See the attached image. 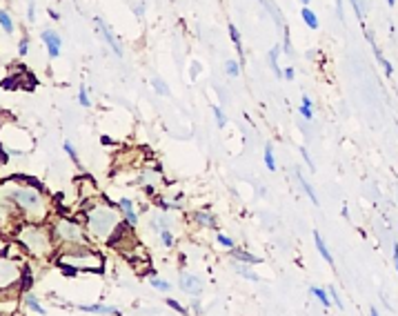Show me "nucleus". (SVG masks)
I'll list each match as a JSON object with an SVG mask.
<instances>
[{
  "instance_id": "1",
  "label": "nucleus",
  "mask_w": 398,
  "mask_h": 316,
  "mask_svg": "<svg viewBox=\"0 0 398 316\" xmlns=\"http://www.w3.org/2000/svg\"><path fill=\"white\" fill-rule=\"evenodd\" d=\"M11 180H2V200H7L25 223H47V218L52 216V207L42 187L20 185L18 180V185H11Z\"/></svg>"
},
{
  "instance_id": "2",
  "label": "nucleus",
  "mask_w": 398,
  "mask_h": 316,
  "mask_svg": "<svg viewBox=\"0 0 398 316\" xmlns=\"http://www.w3.org/2000/svg\"><path fill=\"white\" fill-rule=\"evenodd\" d=\"M122 218L125 216H122L121 205H111L109 200H103L100 196L85 200V225L94 241L111 243L114 234L125 223Z\"/></svg>"
},
{
  "instance_id": "3",
  "label": "nucleus",
  "mask_w": 398,
  "mask_h": 316,
  "mask_svg": "<svg viewBox=\"0 0 398 316\" xmlns=\"http://www.w3.org/2000/svg\"><path fill=\"white\" fill-rule=\"evenodd\" d=\"M16 238L25 245L29 256L34 258H47L56 252V236H53L52 223H22L16 232Z\"/></svg>"
},
{
  "instance_id": "4",
  "label": "nucleus",
  "mask_w": 398,
  "mask_h": 316,
  "mask_svg": "<svg viewBox=\"0 0 398 316\" xmlns=\"http://www.w3.org/2000/svg\"><path fill=\"white\" fill-rule=\"evenodd\" d=\"M52 229L56 243L63 247H73V245H89V232L83 221H76L73 216H58L52 221Z\"/></svg>"
},
{
  "instance_id": "5",
  "label": "nucleus",
  "mask_w": 398,
  "mask_h": 316,
  "mask_svg": "<svg viewBox=\"0 0 398 316\" xmlns=\"http://www.w3.org/2000/svg\"><path fill=\"white\" fill-rule=\"evenodd\" d=\"M56 263H69L73 267H78L80 272H103L105 263L103 256L98 252L89 247V245H73V247H65L63 252L58 254Z\"/></svg>"
},
{
  "instance_id": "6",
  "label": "nucleus",
  "mask_w": 398,
  "mask_h": 316,
  "mask_svg": "<svg viewBox=\"0 0 398 316\" xmlns=\"http://www.w3.org/2000/svg\"><path fill=\"white\" fill-rule=\"evenodd\" d=\"M22 265L20 261L16 258H9V256H0V290H11L14 285L18 287L22 279Z\"/></svg>"
},
{
  "instance_id": "7",
  "label": "nucleus",
  "mask_w": 398,
  "mask_h": 316,
  "mask_svg": "<svg viewBox=\"0 0 398 316\" xmlns=\"http://www.w3.org/2000/svg\"><path fill=\"white\" fill-rule=\"evenodd\" d=\"M96 27H98L100 36H103V40H105L107 45H109L111 52H114L116 56H118V58H122V56H125V52H122V45H121V40H118V38H116L114 34H111V29L107 27V22L103 20V18H96Z\"/></svg>"
},
{
  "instance_id": "8",
  "label": "nucleus",
  "mask_w": 398,
  "mask_h": 316,
  "mask_svg": "<svg viewBox=\"0 0 398 316\" xmlns=\"http://www.w3.org/2000/svg\"><path fill=\"white\" fill-rule=\"evenodd\" d=\"M40 40L45 42V47H47V53H49V58H58L60 56V49H63V40H60V36H58L53 29H45V32L40 34Z\"/></svg>"
},
{
  "instance_id": "9",
  "label": "nucleus",
  "mask_w": 398,
  "mask_h": 316,
  "mask_svg": "<svg viewBox=\"0 0 398 316\" xmlns=\"http://www.w3.org/2000/svg\"><path fill=\"white\" fill-rule=\"evenodd\" d=\"M180 287H183L189 296H200L203 294V283H200V279H196L194 274H183L180 276Z\"/></svg>"
},
{
  "instance_id": "10",
  "label": "nucleus",
  "mask_w": 398,
  "mask_h": 316,
  "mask_svg": "<svg viewBox=\"0 0 398 316\" xmlns=\"http://www.w3.org/2000/svg\"><path fill=\"white\" fill-rule=\"evenodd\" d=\"M78 312H83V314H116V316L122 314L118 307H114V305H100V303H96V305H80Z\"/></svg>"
},
{
  "instance_id": "11",
  "label": "nucleus",
  "mask_w": 398,
  "mask_h": 316,
  "mask_svg": "<svg viewBox=\"0 0 398 316\" xmlns=\"http://www.w3.org/2000/svg\"><path fill=\"white\" fill-rule=\"evenodd\" d=\"M118 205H121V210H122L125 223H129V225L136 227L138 225V214H136V210H134V200L131 198H121L118 200Z\"/></svg>"
},
{
  "instance_id": "12",
  "label": "nucleus",
  "mask_w": 398,
  "mask_h": 316,
  "mask_svg": "<svg viewBox=\"0 0 398 316\" xmlns=\"http://www.w3.org/2000/svg\"><path fill=\"white\" fill-rule=\"evenodd\" d=\"M191 218H194V223H196V225H200V227H207V229H214V227H216L214 214H211V211H207V210L194 211V214H191Z\"/></svg>"
},
{
  "instance_id": "13",
  "label": "nucleus",
  "mask_w": 398,
  "mask_h": 316,
  "mask_svg": "<svg viewBox=\"0 0 398 316\" xmlns=\"http://www.w3.org/2000/svg\"><path fill=\"white\" fill-rule=\"evenodd\" d=\"M231 265H234V269L242 276V279L252 281V283H258V281H260V276H258L256 272L249 267V263H242V261H236V258H234V263H231Z\"/></svg>"
},
{
  "instance_id": "14",
  "label": "nucleus",
  "mask_w": 398,
  "mask_h": 316,
  "mask_svg": "<svg viewBox=\"0 0 398 316\" xmlns=\"http://www.w3.org/2000/svg\"><path fill=\"white\" fill-rule=\"evenodd\" d=\"M314 243H316V249L320 252V256L325 258L327 263L329 265H334V256H331V252H329V247L325 245V238L320 236V232L318 229H314Z\"/></svg>"
},
{
  "instance_id": "15",
  "label": "nucleus",
  "mask_w": 398,
  "mask_h": 316,
  "mask_svg": "<svg viewBox=\"0 0 398 316\" xmlns=\"http://www.w3.org/2000/svg\"><path fill=\"white\" fill-rule=\"evenodd\" d=\"M25 310L29 312V314H40V316L47 314V310H45V307L38 303L36 296H34L32 292H27V294H25Z\"/></svg>"
},
{
  "instance_id": "16",
  "label": "nucleus",
  "mask_w": 398,
  "mask_h": 316,
  "mask_svg": "<svg viewBox=\"0 0 398 316\" xmlns=\"http://www.w3.org/2000/svg\"><path fill=\"white\" fill-rule=\"evenodd\" d=\"M280 52H283L280 45L272 47V52H269V67H272V71L276 74V78H283V74H285V69H280V65H278V56H280Z\"/></svg>"
},
{
  "instance_id": "17",
  "label": "nucleus",
  "mask_w": 398,
  "mask_h": 316,
  "mask_svg": "<svg viewBox=\"0 0 398 316\" xmlns=\"http://www.w3.org/2000/svg\"><path fill=\"white\" fill-rule=\"evenodd\" d=\"M309 292H311V296H314V298H318V300H320V305L327 307V310H329V307L334 305V300H331L329 292L323 290V287H316V285H314V287H309Z\"/></svg>"
},
{
  "instance_id": "18",
  "label": "nucleus",
  "mask_w": 398,
  "mask_h": 316,
  "mask_svg": "<svg viewBox=\"0 0 398 316\" xmlns=\"http://www.w3.org/2000/svg\"><path fill=\"white\" fill-rule=\"evenodd\" d=\"M300 18H303V22L309 27V29H318V16H316V11L309 9V5H303Z\"/></svg>"
},
{
  "instance_id": "19",
  "label": "nucleus",
  "mask_w": 398,
  "mask_h": 316,
  "mask_svg": "<svg viewBox=\"0 0 398 316\" xmlns=\"http://www.w3.org/2000/svg\"><path fill=\"white\" fill-rule=\"evenodd\" d=\"M296 178H298V183H300V187H303V192L309 196V200H311L314 205H320V203H318V196H316V192H314V187L307 183V178L303 176V172H298V169H296Z\"/></svg>"
},
{
  "instance_id": "20",
  "label": "nucleus",
  "mask_w": 398,
  "mask_h": 316,
  "mask_svg": "<svg viewBox=\"0 0 398 316\" xmlns=\"http://www.w3.org/2000/svg\"><path fill=\"white\" fill-rule=\"evenodd\" d=\"M32 283H34V274H32V267L29 265H25V269H22V279L20 283H18V292H32Z\"/></svg>"
},
{
  "instance_id": "21",
  "label": "nucleus",
  "mask_w": 398,
  "mask_h": 316,
  "mask_svg": "<svg viewBox=\"0 0 398 316\" xmlns=\"http://www.w3.org/2000/svg\"><path fill=\"white\" fill-rule=\"evenodd\" d=\"M231 256L236 261H242V263H260L258 256H254V254H249L247 249H241V247H231Z\"/></svg>"
},
{
  "instance_id": "22",
  "label": "nucleus",
  "mask_w": 398,
  "mask_h": 316,
  "mask_svg": "<svg viewBox=\"0 0 398 316\" xmlns=\"http://www.w3.org/2000/svg\"><path fill=\"white\" fill-rule=\"evenodd\" d=\"M225 74L229 76V78H238L241 76V60H225Z\"/></svg>"
},
{
  "instance_id": "23",
  "label": "nucleus",
  "mask_w": 398,
  "mask_h": 316,
  "mask_svg": "<svg viewBox=\"0 0 398 316\" xmlns=\"http://www.w3.org/2000/svg\"><path fill=\"white\" fill-rule=\"evenodd\" d=\"M372 49H374V56H376L378 65H381V67L385 69V74H387V76H392V74H394V69H392V65H389V60L385 58V56H382V52L376 47V45H372Z\"/></svg>"
},
{
  "instance_id": "24",
  "label": "nucleus",
  "mask_w": 398,
  "mask_h": 316,
  "mask_svg": "<svg viewBox=\"0 0 398 316\" xmlns=\"http://www.w3.org/2000/svg\"><path fill=\"white\" fill-rule=\"evenodd\" d=\"M152 87H154V91H156V94H160V96H172L167 83H165L163 78H158V76H154V78H152Z\"/></svg>"
},
{
  "instance_id": "25",
  "label": "nucleus",
  "mask_w": 398,
  "mask_h": 316,
  "mask_svg": "<svg viewBox=\"0 0 398 316\" xmlns=\"http://www.w3.org/2000/svg\"><path fill=\"white\" fill-rule=\"evenodd\" d=\"M229 36H231V42L236 45L238 53H241V58H245V49H242V40H241V34L236 29V25H229Z\"/></svg>"
},
{
  "instance_id": "26",
  "label": "nucleus",
  "mask_w": 398,
  "mask_h": 316,
  "mask_svg": "<svg viewBox=\"0 0 398 316\" xmlns=\"http://www.w3.org/2000/svg\"><path fill=\"white\" fill-rule=\"evenodd\" d=\"M0 25H2L5 34H14V20H11V16H9V11L7 9L0 11Z\"/></svg>"
},
{
  "instance_id": "27",
  "label": "nucleus",
  "mask_w": 398,
  "mask_h": 316,
  "mask_svg": "<svg viewBox=\"0 0 398 316\" xmlns=\"http://www.w3.org/2000/svg\"><path fill=\"white\" fill-rule=\"evenodd\" d=\"M265 165H267V169L269 172H276V158H274V149H272V145H267L265 147Z\"/></svg>"
},
{
  "instance_id": "28",
  "label": "nucleus",
  "mask_w": 398,
  "mask_h": 316,
  "mask_svg": "<svg viewBox=\"0 0 398 316\" xmlns=\"http://www.w3.org/2000/svg\"><path fill=\"white\" fill-rule=\"evenodd\" d=\"M158 236H160V243H163L165 247H173V243H176V238H173V234L169 232L167 227H165V229H160V234H158Z\"/></svg>"
},
{
  "instance_id": "29",
  "label": "nucleus",
  "mask_w": 398,
  "mask_h": 316,
  "mask_svg": "<svg viewBox=\"0 0 398 316\" xmlns=\"http://www.w3.org/2000/svg\"><path fill=\"white\" fill-rule=\"evenodd\" d=\"M63 149H65V152H67V156L71 158L73 163H76V165H80L78 154H76V147H73V142H71V140H65V142H63Z\"/></svg>"
},
{
  "instance_id": "30",
  "label": "nucleus",
  "mask_w": 398,
  "mask_h": 316,
  "mask_svg": "<svg viewBox=\"0 0 398 316\" xmlns=\"http://www.w3.org/2000/svg\"><path fill=\"white\" fill-rule=\"evenodd\" d=\"M149 283H152L154 290H160V292H169V287H172V285H169L167 281L156 279V276H152V279H149Z\"/></svg>"
},
{
  "instance_id": "31",
  "label": "nucleus",
  "mask_w": 398,
  "mask_h": 316,
  "mask_svg": "<svg viewBox=\"0 0 398 316\" xmlns=\"http://www.w3.org/2000/svg\"><path fill=\"white\" fill-rule=\"evenodd\" d=\"M156 207L158 210H163V211H169V210H180L178 203H169V200L165 198H156Z\"/></svg>"
},
{
  "instance_id": "32",
  "label": "nucleus",
  "mask_w": 398,
  "mask_h": 316,
  "mask_svg": "<svg viewBox=\"0 0 398 316\" xmlns=\"http://www.w3.org/2000/svg\"><path fill=\"white\" fill-rule=\"evenodd\" d=\"M78 103H80V107H87L91 105V100H89V96H87V87L85 85H80V91H78Z\"/></svg>"
},
{
  "instance_id": "33",
  "label": "nucleus",
  "mask_w": 398,
  "mask_h": 316,
  "mask_svg": "<svg viewBox=\"0 0 398 316\" xmlns=\"http://www.w3.org/2000/svg\"><path fill=\"white\" fill-rule=\"evenodd\" d=\"M327 292H329V296H331V300H334V305L336 307H338V310H345V305H343V300H341V296H338V292H336V287H334V285H329V287H327Z\"/></svg>"
},
{
  "instance_id": "34",
  "label": "nucleus",
  "mask_w": 398,
  "mask_h": 316,
  "mask_svg": "<svg viewBox=\"0 0 398 316\" xmlns=\"http://www.w3.org/2000/svg\"><path fill=\"white\" fill-rule=\"evenodd\" d=\"M351 7H354V11H356V16L358 20H363L365 18V5H363V0H349Z\"/></svg>"
},
{
  "instance_id": "35",
  "label": "nucleus",
  "mask_w": 398,
  "mask_h": 316,
  "mask_svg": "<svg viewBox=\"0 0 398 316\" xmlns=\"http://www.w3.org/2000/svg\"><path fill=\"white\" fill-rule=\"evenodd\" d=\"M216 241L223 245V247H227V249H231V247H236V243H234V238H229L227 234H218L216 236Z\"/></svg>"
},
{
  "instance_id": "36",
  "label": "nucleus",
  "mask_w": 398,
  "mask_h": 316,
  "mask_svg": "<svg viewBox=\"0 0 398 316\" xmlns=\"http://www.w3.org/2000/svg\"><path fill=\"white\" fill-rule=\"evenodd\" d=\"M214 118H216V123H218V127L227 125V116H225V111L220 109V107H214Z\"/></svg>"
},
{
  "instance_id": "37",
  "label": "nucleus",
  "mask_w": 398,
  "mask_h": 316,
  "mask_svg": "<svg viewBox=\"0 0 398 316\" xmlns=\"http://www.w3.org/2000/svg\"><path fill=\"white\" fill-rule=\"evenodd\" d=\"M167 305L172 307L173 312H178V314H187V312H189V310H185V305H183V303H178L176 298H167Z\"/></svg>"
},
{
  "instance_id": "38",
  "label": "nucleus",
  "mask_w": 398,
  "mask_h": 316,
  "mask_svg": "<svg viewBox=\"0 0 398 316\" xmlns=\"http://www.w3.org/2000/svg\"><path fill=\"white\" fill-rule=\"evenodd\" d=\"M29 53V40L27 38H20L18 40V56H27Z\"/></svg>"
},
{
  "instance_id": "39",
  "label": "nucleus",
  "mask_w": 398,
  "mask_h": 316,
  "mask_svg": "<svg viewBox=\"0 0 398 316\" xmlns=\"http://www.w3.org/2000/svg\"><path fill=\"white\" fill-rule=\"evenodd\" d=\"M200 69H203V67H200V63H196V60H194V63H191V67H189V78H191V80L198 78Z\"/></svg>"
},
{
  "instance_id": "40",
  "label": "nucleus",
  "mask_w": 398,
  "mask_h": 316,
  "mask_svg": "<svg viewBox=\"0 0 398 316\" xmlns=\"http://www.w3.org/2000/svg\"><path fill=\"white\" fill-rule=\"evenodd\" d=\"M300 154H303V160H305V163H307V167L309 169H311V172H314V160H311V156H309V152H307V147H300Z\"/></svg>"
},
{
  "instance_id": "41",
  "label": "nucleus",
  "mask_w": 398,
  "mask_h": 316,
  "mask_svg": "<svg viewBox=\"0 0 398 316\" xmlns=\"http://www.w3.org/2000/svg\"><path fill=\"white\" fill-rule=\"evenodd\" d=\"M300 114H303L305 121H311V118H314V111H311L309 105H300Z\"/></svg>"
},
{
  "instance_id": "42",
  "label": "nucleus",
  "mask_w": 398,
  "mask_h": 316,
  "mask_svg": "<svg viewBox=\"0 0 398 316\" xmlns=\"http://www.w3.org/2000/svg\"><path fill=\"white\" fill-rule=\"evenodd\" d=\"M134 14H136L138 18L145 16V2H136V5H134Z\"/></svg>"
},
{
  "instance_id": "43",
  "label": "nucleus",
  "mask_w": 398,
  "mask_h": 316,
  "mask_svg": "<svg viewBox=\"0 0 398 316\" xmlns=\"http://www.w3.org/2000/svg\"><path fill=\"white\" fill-rule=\"evenodd\" d=\"M34 18H36V11H34V2H29V7H27V20L34 22Z\"/></svg>"
},
{
  "instance_id": "44",
  "label": "nucleus",
  "mask_w": 398,
  "mask_h": 316,
  "mask_svg": "<svg viewBox=\"0 0 398 316\" xmlns=\"http://www.w3.org/2000/svg\"><path fill=\"white\" fill-rule=\"evenodd\" d=\"M294 76H296V69H294V67H287V69H285V74H283L285 80H294Z\"/></svg>"
},
{
  "instance_id": "45",
  "label": "nucleus",
  "mask_w": 398,
  "mask_h": 316,
  "mask_svg": "<svg viewBox=\"0 0 398 316\" xmlns=\"http://www.w3.org/2000/svg\"><path fill=\"white\" fill-rule=\"evenodd\" d=\"M336 2V11H338V18L341 20H345V14H343V0H334Z\"/></svg>"
},
{
  "instance_id": "46",
  "label": "nucleus",
  "mask_w": 398,
  "mask_h": 316,
  "mask_svg": "<svg viewBox=\"0 0 398 316\" xmlns=\"http://www.w3.org/2000/svg\"><path fill=\"white\" fill-rule=\"evenodd\" d=\"M191 310H194L196 314H200V312H203V307H200V303H198V300H194V303H191Z\"/></svg>"
},
{
  "instance_id": "47",
  "label": "nucleus",
  "mask_w": 398,
  "mask_h": 316,
  "mask_svg": "<svg viewBox=\"0 0 398 316\" xmlns=\"http://www.w3.org/2000/svg\"><path fill=\"white\" fill-rule=\"evenodd\" d=\"M394 263H396V269H398V243H394Z\"/></svg>"
},
{
  "instance_id": "48",
  "label": "nucleus",
  "mask_w": 398,
  "mask_h": 316,
  "mask_svg": "<svg viewBox=\"0 0 398 316\" xmlns=\"http://www.w3.org/2000/svg\"><path fill=\"white\" fill-rule=\"evenodd\" d=\"M100 142H103V145H114V140H111L109 136H100Z\"/></svg>"
},
{
  "instance_id": "49",
  "label": "nucleus",
  "mask_w": 398,
  "mask_h": 316,
  "mask_svg": "<svg viewBox=\"0 0 398 316\" xmlns=\"http://www.w3.org/2000/svg\"><path fill=\"white\" fill-rule=\"evenodd\" d=\"M303 105H309V107H314V100L309 98V96H303Z\"/></svg>"
},
{
  "instance_id": "50",
  "label": "nucleus",
  "mask_w": 398,
  "mask_h": 316,
  "mask_svg": "<svg viewBox=\"0 0 398 316\" xmlns=\"http://www.w3.org/2000/svg\"><path fill=\"white\" fill-rule=\"evenodd\" d=\"M49 16H52L53 20H58V18H60V16H58V14H56V11H53V9H49Z\"/></svg>"
},
{
  "instance_id": "51",
  "label": "nucleus",
  "mask_w": 398,
  "mask_h": 316,
  "mask_svg": "<svg viewBox=\"0 0 398 316\" xmlns=\"http://www.w3.org/2000/svg\"><path fill=\"white\" fill-rule=\"evenodd\" d=\"M387 5L389 7H396V0H387Z\"/></svg>"
},
{
  "instance_id": "52",
  "label": "nucleus",
  "mask_w": 398,
  "mask_h": 316,
  "mask_svg": "<svg viewBox=\"0 0 398 316\" xmlns=\"http://www.w3.org/2000/svg\"><path fill=\"white\" fill-rule=\"evenodd\" d=\"M300 2H303V5H309V0H300Z\"/></svg>"
}]
</instances>
